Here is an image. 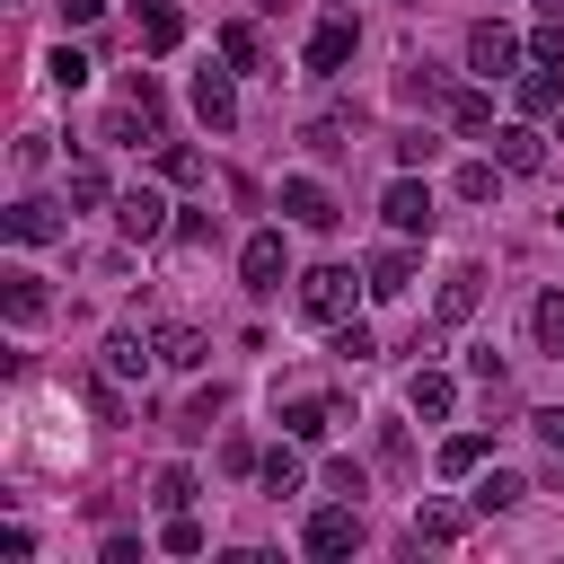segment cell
<instances>
[{
  "instance_id": "cell-1",
  "label": "cell",
  "mask_w": 564,
  "mask_h": 564,
  "mask_svg": "<svg viewBox=\"0 0 564 564\" xmlns=\"http://www.w3.org/2000/svg\"><path fill=\"white\" fill-rule=\"evenodd\" d=\"M361 291L370 282H352V264H317V273H300V317L308 326H344L361 308Z\"/></svg>"
},
{
  "instance_id": "cell-2",
  "label": "cell",
  "mask_w": 564,
  "mask_h": 564,
  "mask_svg": "<svg viewBox=\"0 0 564 564\" xmlns=\"http://www.w3.org/2000/svg\"><path fill=\"white\" fill-rule=\"evenodd\" d=\"M379 220H388L397 238H432V185H423V176L405 167V176H397V185L379 194Z\"/></svg>"
},
{
  "instance_id": "cell-3",
  "label": "cell",
  "mask_w": 564,
  "mask_h": 564,
  "mask_svg": "<svg viewBox=\"0 0 564 564\" xmlns=\"http://www.w3.org/2000/svg\"><path fill=\"white\" fill-rule=\"evenodd\" d=\"M467 70H485V79H511V70H520V35H511L502 18L467 26Z\"/></svg>"
},
{
  "instance_id": "cell-4",
  "label": "cell",
  "mask_w": 564,
  "mask_h": 564,
  "mask_svg": "<svg viewBox=\"0 0 564 564\" xmlns=\"http://www.w3.org/2000/svg\"><path fill=\"white\" fill-rule=\"evenodd\" d=\"M273 414H282V432H291V441H326V423H335L326 388H282V397H273Z\"/></svg>"
},
{
  "instance_id": "cell-5",
  "label": "cell",
  "mask_w": 564,
  "mask_h": 564,
  "mask_svg": "<svg viewBox=\"0 0 564 564\" xmlns=\"http://www.w3.org/2000/svg\"><path fill=\"white\" fill-rule=\"evenodd\" d=\"M494 159H502V176H538V167H546L538 123H529V115H520V123H494Z\"/></svg>"
},
{
  "instance_id": "cell-6",
  "label": "cell",
  "mask_w": 564,
  "mask_h": 564,
  "mask_svg": "<svg viewBox=\"0 0 564 564\" xmlns=\"http://www.w3.org/2000/svg\"><path fill=\"white\" fill-rule=\"evenodd\" d=\"M282 212L300 220V229H335L344 212H335V194L317 185V176H282Z\"/></svg>"
},
{
  "instance_id": "cell-7",
  "label": "cell",
  "mask_w": 564,
  "mask_h": 564,
  "mask_svg": "<svg viewBox=\"0 0 564 564\" xmlns=\"http://www.w3.org/2000/svg\"><path fill=\"white\" fill-rule=\"evenodd\" d=\"M115 229H123V238H141V247H150V238H167V229H176V220H167V203H159V194H150V185H132V194H123V203H115Z\"/></svg>"
},
{
  "instance_id": "cell-8",
  "label": "cell",
  "mask_w": 564,
  "mask_h": 564,
  "mask_svg": "<svg viewBox=\"0 0 564 564\" xmlns=\"http://www.w3.org/2000/svg\"><path fill=\"white\" fill-rule=\"evenodd\" d=\"M300 546H308V555H352V546H361V511H344V502L317 511V520L300 529Z\"/></svg>"
},
{
  "instance_id": "cell-9",
  "label": "cell",
  "mask_w": 564,
  "mask_h": 564,
  "mask_svg": "<svg viewBox=\"0 0 564 564\" xmlns=\"http://www.w3.org/2000/svg\"><path fill=\"white\" fill-rule=\"evenodd\" d=\"M9 238H18V247H53V238H62V212H53L44 194H18V203H9Z\"/></svg>"
},
{
  "instance_id": "cell-10",
  "label": "cell",
  "mask_w": 564,
  "mask_h": 564,
  "mask_svg": "<svg viewBox=\"0 0 564 564\" xmlns=\"http://www.w3.org/2000/svg\"><path fill=\"white\" fill-rule=\"evenodd\" d=\"M238 273H247V291H282V229H256L238 247Z\"/></svg>"
},
{
  "instance_id": "cell-11",
  "label": "cell",
  "mask_w": 564,
  "mask_h": 564,
  "mask_svg": "<svg viewBox=\"0 0 564 564\" xmlns=\"http://www.w3.org/2000/svg\"><path fill=\"white\" fill-rule=\"evenodd\" d=\"M352 44H361V26H352V18H326V26L308 35V70H326V79H335V70L352 62Z\"/></svg>"
},
{
  "instance_id": "cell-12",
  "label": "cell",
  "mask_w": 564,
  "mask_h": 564,
  "mask_svg": "<svg viewBox=\"0 0 564 564\" xmlns=\"http://www.w3.org/2000/svg\"><path fill=\"white\" fill-rule=\"evenodd\" d=\"M194 115H203L212 132L238 123V88H229V70H194Z\"/></svg>"
},
{
  "instance_id": "cell-13",
  "label": "cell",
  "mask_w": 564,
  "mask_h": 564,
  "mask_svg": "<svg viewBox=\"0 0 564 564\" xmlns=\"http://www.w3.org/2000/svg\"><path fill=\"white\" fill-rule=\"evenodd\" d=\"M150 361H159V335H132V326L106 335V379H141Z\"/></svg>"
},
{
  "instance_id": "cell-14",
  "label": "cell",
  "mask_w": 564,
  "mask_h": 564,
  "mask_svg": "<svg viewBox=\"0 0 564 564\" xmlns=\"http://www.w3.org/2000/svg\"><path fill=\"white\" fill-rule=\"evenodd\" d=\"M405 405H414L423 423H449V405H458V379H449V370H414V379H405Z\"/></svg>"
},
{
  "instance_id": "cell-15",
  "label": "cell",
  "mask_w": 564,
  "mask_h": 564,
  "mask_svg": "<svg viewBox=\"0 0 564 564\" xmlns=\"http://www.w3.org/2000/svg\"><path fill=\"white\" fill-rule=\"evenodd\" d=\"M0 308H9V326H44V308H53V300H44V282H35V273H0Z\"/></svg>"
},
{
  "instance_id": "cell-16",
  "label": "cell",
  "mask_w": 564,
  "mask_h": 564,
  "mask_svg": "<svg viewBox=\"0 0 564 564\" xmlns=\"http://www.w3.org/2000/svg\"><path fill=\"white\" fill-rule=\"evenodd\" d=\"M141 44L150 53H176L185 44V0H141Z\"/></svg>"
},
{
  "instance_id": "cell-17",
  "label": "cell",
  "mask_w": 564,
  "mask_h": 564,
  "mask_svg": "<svg viewBox=\"0 0 564 564\" xmlns=\"http://www.w3.org/2000/svg\"><path fill=\"white\" fill-rule=\"evenodd\" d=\"M476 308H485V273L458 264V273L441 282V326H458V317H476Z\"/></svg>"
},
{
  "instance_id": "cell-18",
  "label": "cell",
  "mask_w": 564,
  "mask_h": 564,
  "mask_svg": "<svg viewBox=\"0 0 564 564\" xmlns=\"http://www.w3.org/2000/svg\"><path fill=\"white\" fill-rule=\"evenodd\" d=\"M361 282H370V300H397V291H405V282H414V256H405V247H379V256H370V273H361Z\"/></svg>"
},
{
  "instance_id": "cell-19",
  "label": "cell",
  "mask_w": 564,
  "mask_h": 564,
  "mask_svg": "<svg viewBox=\"0 0 564 564\" xmlns=\"http://www.w3.org/2000/svg\"><path fill=\"white\" fill-rule=\"evenodd\" d=\"M555 106H564V79H555L546 62H538V70H520V115L538 123V115H555Z\"/></svg>"
},
{
  "instance_id": "cell-20",
  "label": "cell",
  "mask_w": 564,
  "mask_h": 564,
  "mask_svg": "<svg viewBox=\"0 0 564 564\" xmlns=\"http://www.w3.org/2000/svg\"><path fill=\"white\" fill-rule=\"evenodd\" d=\"M441 115H449L458 132H494V97H485V88H449V97H441Z\"/></svg>"
},
{
  "instance_id": "cell-21",
  "label": "cell",
  "mask_w": 564,
  "mask_h": 564,
  "mask_svg": "<svg viewBox=\"0 0 564 564\" xmlns=\"http://www.w3.org/2000/svg\"><path fill=\"white\" fill-rule=\"evenodd\" d=\"M203 352H212L203 326H159V361H167V370H203Z\"/></svg>"
},
{
  "instance_id": "cell-22",
  "label": "cell",
  "mask_w": 564,
  "mask_h": 564,
  "mask_svg": "<svg viewBox=\"0 0 564 564\" xmlns=\"http://www.w3.org/2000/svg\"><path fill=\"white\" fill-rule=\"evenodd\" d=\"M458 538H467V520H458L449 502H423V511H414V546H458Z\"/></svg>"
},
{
  "instance_id": "cell-23",
  "label": "cell",
  "mask_w": 564,
  "mask_h": 564,
  "mask_svg": "<svg viewBox=\"0 0 564 564\" xmlns=\"http://www.w3.org/2000/svg\"><path fill=\"white\" fill-rule=\"evenodd\" d=\"M220 62H229V70H256V62H264V35H256L247 18H229V26H220Z\"/></svg>"
},
{
  "instance_id": "cell-24",
  "label": "cell",
  "mask_w": 564,
  "mask_h": 564,
  "mask_svg": "<svg viewBox=\"0 0 564 564\" xmlns=\"http://www.w3.org/2000/svg\"><path fill=\"white\" fill-rule=\"evenodd\" d=\"M106 141H132V150H141V141H159V115H150V106H132V97H123V106H115V115H106Z\"/></svg>"
},
{
  "instance_id": "cell-25",
  "label": "cell",
  "mask_w": 564,
  "mask_h": 564,
  "mask_svg": "<svg viewBox=\"0 0 564 564\" xmlns=\"http://www.w3.org/2000/svg\"><path fill=\"white\" fill-rule=\"evenodd\" d=\"M485 449H494L485 432H449V441H441V476H476V467H485Z\"/></svg>"
},
{
  "instance_id": "cell-26",
  "label": "cell",
  "mask_w": 564,
  "mask_h": 564,
  "mask_svg": "<svg viewBox=\"0 0 564 564\" xmlns=\"http://www.w3.org/2000/svg\"><path fill=\"white\" fill-rule=\"evenodd\" d=\"M520 494H529V485H520L511 467H494V476H476V511H485V520H494V511H520Z\"/></svg>"
},
{
  "instance_id": "cell-27",
  "label": "cell",
  "mask_w": 564,
  "mask_h": 564,
  "mask_svg": "<svg viewBox=\"0 0 564 564\" xmlns=\"http://www.w3.org/2000/svg\"><path fill=\"white\" fill-rule=\"evenodd\" d=\"M494 185H502V159H467L458 167V203H494Z\"/></svg>"
},
{
  "instance_id": "cell-28",
  "label": "cell",
  "mask_w": 564,
  "mask_h": 564,
  "mask_svg": "<svg viewBox=\"0 0 564 564\" xmlns=\"http://www.w3.org/2000/svg\"><path fill=\"white\" fill-rule=\"evenodd\" d=\"M44 79H53V88H79V79H88V53H79V44H53V53H44Z\"/></svg>"
},
{
  "instance_id": "cell-29",
  "label": "cell",
  "mask_w": 564,
  "mask_h": 564,
  "mask_svg": "<svg viewBox=\"0 0 564 564\" xmlns=\"http://www.w3.org/2000/svg\"><path fill=\"white\" fill-rule=\"evenodd\" d=\"M308 150H317V159H344V150H352V123H344V115H317V123H308Z\"/></svg>"
},
{
  "instance_id": "cell-30",
  "label": "cell",
  "mask_w": 564,
  "mask_h": 564,
  "mask_svg": "<svg viewBox=\"0 0 564 564\" xmlns=\"http://www.w3.org/2000/svg\"><path fill=\"white\" fill-rule=\"evenodd\" d=\"M159 546H167V555H203V520H194V511H167Z\"/></svg>"
},
{
  "instance_id": "cell-31",
  "label": "cell",
  "mask_w": 564,
  "mask_h": 564,
  "mask_svg": "<svg viewBox=\"0 0 564 564\" xmlns=\"http://www.w3.org/2000/svg\"><path fill=\"white\" fill-rule=\"evenodd\" d=\"M529 326H538V344H546V352H564V291H546V300L529 308Z\"/></svg>"
},
{
  "instance_id": "cell-32",
  "label": "cell",
  "mask_w": 564,
  "mask_h": 564,
  "mask_svg": "<svg viewBox=\"0 0 564 564\" xmlns=\"http://www.w3.org/2000/svg\"><path fill=\"white\" fill-rule=\"evenodd\" d=\"M159 176H167V185H194V176H203V150L167 141V150H159Z\"/></svg>"
},
{
  "instance_id": "cell-33",
  "label": "cell",
  "mask_w": 564,
  "mask_h": 564,
  "mask_svg": "<svg viewBox=\"0 0 564 564\" xmlns=\"http://www.w3.org/2000/svg\"><path fill=\"white\" fill-rule=\"evenodd\" d=\"M256 476H264V494H291V485H300V449H264Z\"/></svg>"
},
{
  "instance_id": "cell-34",
  "label": "cell",
  "mask_w": 564,
  "mask_h": 564,
  "mask_svg": "<svg viewBox=\"0 0 564 564\" xmlns=\"http://www.w3.org/2000/svg\"><path fill=\"white\" fill-rule=\"evenodd\" d=\"M150 502H159V511H185V502H194V476H185V467H159Z\"/></svg>"
},
{
  "instance_id": "cell-35",
  "label": "cell",
  "mask_w": 564,
  "mask_h": 564,
  "mask_svg": "<svg viewBox=\"0 0 564 564\" xmlns=\"http://www.w3.org/2000/svg\"><path fill=\"white\" fill-rule=\"evenodd\" d=\"M70 203H106V167L97 159H70Z\"/></svg>"
},
{
  "instance_id": "cell-36",
  "label": "cell",
  "mask_w": 564,
  "mask_h": 564,
  "mask_svg": "<svg viewBox=\"0 0 564 564\" xmlns=\"http://www.w3.org/2000/svg\"><path fill=\"white\" fill-rule=\"evenodd\" d=\"M335 352H344V361H370V352H379V335H370L361 317H344V326H335Z\"/></svg>"
},
{
  "instance_id": "cell-37",
  "label": "cell",
  "mask_w": 564,
  "mask_h": 564,
  "mask_svg": "<svg viewBox=\"0 0 564 564\" xmlns=\"http://www.w3.org/2000/svg\"><path fill=\"white\" fill-rule=\"evenodd\" d=\"M529 62H546V70H564V18H546V26L529 35Z\"/></svg>"
},
{
  "instance_id": "cell-38",
  "label": "cell",
  "mask_w": 564,
  "mask_h": 564,
  "mask_svg": "<svg viewBox=\"0 0 564 564\" xmlns=\"http://www.w3.org/2000/svg\"><path fill=\"white\" fill-rule=\"evenodd\" d=\"M88 414H97V423H123V397H115V379H106V370L88 379Z\"/></svg>"
},
{
  "instance_id": "cell-39",
  "label": "cell",
  "mask_w": 564,
  "mask_h": 564,
  "mask_svg": "<svg viewBox=\"0 0 564 564\" xmlns=\"http://www.w3.org/2000/svg\"><path fill=\"white\" fill-rule=\"evenodd\" d=\"M220 467H229V476H256L264 458H256V441H238V432H229V441H220Z\"/></svg>"
},
{
  "instance_id": "cell-40",
  "label": "cell",
  "mask_w": 564,
  "mask_h": 564,
  "mask_svg": "<svg viewBox=\"0 0 564 564\" xmlns=\"http://www.w3.org/2000/svg\"><path fill=\"white\" fill-rule=\"evenodd\" d=\"M326 485H335V494H352V502L370 494V476H361V458H335V467H326Z\"/></svg>"
},
{
  "instance_id": "cell-41",
  "label": "cell",
  "mask_w": 564,
  "mask_h": 564,
  "mask_svg": "<svg viewBox=\"0 0 564 564\" xmlns=\"http://www.w3.org/2000/svg\"><path fill=\"white\" fill-rule=\"evenodd\" d=\"M167 238H176V247H212V220H203V212H176V229H167Z\"/></svg>"
},
{
  "instance_id": "cell-42",
  "label": "cell",
  "mask_w": 564,
  "mask_h": 564,
  "mask_svg": "<svg viewBox=\"0 0 564 564\" xmlns=\"http://www.w3.org/2000/svg\"><path fill=\"white\" fill-rule=\"evenodd\" d=\"M123 97H132V106H150V115H159V106H167V97H159V79H150V70H132V79H123Z\"/></svg>"
},
{
  "instance_id": "cell-43",
  "label": "cell",
  "mask_w": 564,
  "mask_h": 564,
  "mask_svg": "<svg viewBox=\"0 0 564 564\" xmlns=\"http://www.w3.org/2000/svg\"><path fill=\"white\" fill-rule=\"evenodd\" d=\"M212 414H220V388H212V397H194V405H185V423H176V432H212Z\"/></svg>"
},
{
  "instance_id": "cell-44",
  "label": "cell",
  "mask_w": 564,
  "mask_h": 564,
  "mask_svg": "<svg viewBox=\"0 0 564 564\" xmlns=\"http://www.w3.org/2000/svg\"><path fill=\"white\" fill-rule=\"evenodd\" d=\"M62 18H70V26H97V18H106V0H62Z\"/></svg>"
},
{
  "instance_id": "cell-45",
  "label": "cell",
  "mask_w": 564,
  "mask_h": 564,
  "mask_svg": "<svg viewBox=\"0 0 564 564\" xmlns=\"http://www.w3.org/2000/svg\"><path fill=\"white\" fill-rule=\"evenodd\" d=\"M529 423H538V441H546V449H564V414H529Z\"/></svg>"
},
{
  "instance_id": "cell-46",
  "label": "cell",
  "mask_w": 564,
  "mask_h": 564,
  "mask_svg": "<svg viewBox=\"0 0 564 564\" xmlns=\"http://www.w3.org/2000/svg\"><path fill=\"white\" fill-rule=\"evenodd\" d=\"M538 9H546V18H564V0H538Z\"/></svg>"
}]
</instances>
